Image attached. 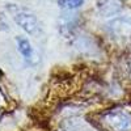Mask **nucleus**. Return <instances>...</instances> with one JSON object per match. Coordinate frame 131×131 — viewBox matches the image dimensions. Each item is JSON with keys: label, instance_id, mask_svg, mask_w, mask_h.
<instances>
[{"label": "nucleus", "instance_id": "obj_1", "mask_svg": "<svg viewBox=\"0 0 131 131\" xmlns=\"http://www.w3.org/2000/svg\"><path fill=\"white\" fill-rule=\"evenodd\" d=\"M8 10L12 15L13 20L17 23V25L21 26V29L25 30L28 34L30 36H39L42 33V26L38 23V20L36 18V16L30 13L29 10H26L25 8H21L18 5L15 4H8Z\"/></svg>", "mask_w": 131, "mask_h": 131}, {"label": "nucleus", "instance_id": "obj_2", "mask_svg": "<svg viewBox=\"0 0 131 131\" xmlns=\"http://www.w3.org/2000/svg\"><path fill=\"white\" fill-rule=\"evenodd\" d=\"M104 122L113 131H128L131 128V115L125 110L114 109L104 115Z\"/></svg>", "mask_w": 131, "mask_h": 131}, {"label": "nucleus", "instance_id": "obj_3", "mask_svg": "<svg viewBox=\"0 0 131 131\" xmlns=\"http://www.w3.org/2000/svg\"><path fill=\"white\" fill-rule=\"evenodd\" d=\"M109 31L118 41H128L131 39V21L127 18L114 20L109 25Z\"/></svg>", "mask_w": 131, "mask_h": 131}, {"label": "nucleus", "instance_id": "obj_4", "mask_svg": "<svg viewBox=\"0 0 131 131\" xmlns=\"http://www.w3.org/2000/svg\"><path fill=\"white\" fill-rule=\"evenodd\" d=\"M16 42H17V50L23 55V58L28 62H31L33 57H34V50H33L30 42L24 37H17Z\"/></svg>", "mask_w": 131, "mask_h": 131}, {"label": "nucleus", "instance_id": "obj_5", "mask_svg": "<svg viewBox=\"0 0 131 131\" xmlns=\"http://www.w3.org/2000/svg\"><path fill=\"white\" fill-rule=\"evenodd\" d=\"M84 0H58V5L64 9H76L81 7Z\"/></svg>", "mask_w": 131, "mask_h": 131}]
</instances>
